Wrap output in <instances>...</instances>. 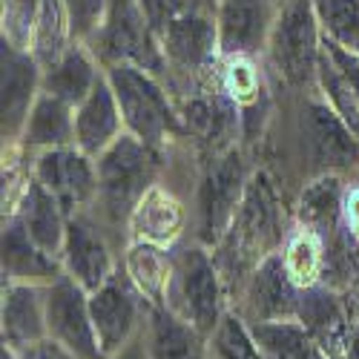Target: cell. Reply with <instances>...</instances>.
Listing matches in <instances>:
<instances>
[{
	"label": "cell",
	"mask_w": 359,
	"mask_h": 359,
	"mask_svg": "<svg viewBox=\"0 0 359 359\" xmlns=\"http://www.w3.org/2000/svg\"><path fill=\"white\" fill-rule=\"evenodd\" d=\"M107 81L121 107L124 130L149 147H161L178 135H184V124L178 107L170 101L158 75L133 64H112L104 69Z\"/></svg>",
	"instance_id": "obj_1"
},
{
	"label": "cell",
	"mask_w": 359,
	"mask_h": 359,
	"mask_svg": "<svg viewBox=\"0 0 359 359\" xmlns=\"http://www.w3.org/2000/svg\"><path fill=\"white\" fill-rule=\"evenodd\" d=\"M172 273L167 285V308L190 322L198 334L210 337L222 322L224 311V285L219 264L204 250V245H182L170 253Z\"/></svg>",
	"instance_id": "obj_2"
},
{
	"label": "cell",
	"mask_w": 359,
	"mask_h": 359,
	"mask_svg": "<svg viewBox=\"0 0 359 359\" xmlns=\"http://www.w3.org/2000/svg\"><path fill=\"white\" fill-rule=\"evenodd\" d=\"M95 167H98L95 207H101L104 219L118 224V222H130V213L135 210L138 198L156 184L153 178L158 170V153L156 147L124 133L95 158Z\"/></svg>",
	"instance_id": "obj_3"
},
{
	"label": "cell",
	"mask_w": 359,
	"mask_h": 359,
	"mask_svg": "<svg viewBox=\"0 0 359 359\" xmlns=\"http://www.w3.org/2000/svg\"><path fill=\"white\" fill-rule=\"evenodd\" d=\"M267 61L287 86L316 81L322 57V29L311 0H285L267 41Z\"/></svg>",
	"instance_id": "obj_4"
},
{
	"label": "cell",
	"mask_w": 359,
	"mask_h": 359,
	"mask_svg": "<svg viewBox=\"0 0 359 359\" xmlns=\"http://www.w3.org/2000/svg\"><path fill=\"white\" fill-rule=\"evenodd\" d=\"M248 170H245V158L242 149L230 147L219 156H210L201 182H198V193H196V213H198V236L201 245H219L227 236L242 198L248 193Z\"/></svg>",
	"instance_id": "obj_5"
},
{
	"label": "cell",
	"mask_w": 359,
	"mask_h": 359,
	"mask_svg": "<svg viewBox=\"0 0 359 359\" xmlns=\"http://www.w3.org/2000/svg\"><path fill=\"white\" fill-rule=\"evenodd\" d=\"M158 46L164 55L167 72L182 75L190 83L210 78L213 67L222 61L216 15L193 12V9L178 12L158 35Z\"/></svg>",
	"instance_id": "obj_6"
},
{
	"label": "cell",
	"mask_w": 359,
	"mask_h": 359,
	"mask_svg": "<svg viewBox=\"0 0 359 359\" xmlns=\"http://www.w3.org/2000/svg\"><path fill=\"white\" fill-rule=\"evenodd\" d=\"M43 293L49 339L64 345L75 359H107L89 313V293L67 273L46 285Z\"/></svg>",
	"instance_id": "obj_7"
},
{
	"label": "cell",
	"mask_w": 359,
	"mask_h": 359,
	"mask_svg": "<svg viewBox=\"0 0 359 359\" xmlns=\"http://www.w3.org/2000/svg\"><path fill=\"white\" fill-rule=\"evenodd\" d=\"M178 115H182L184 135H193L204 149H210V156L236 147L233 138L242 124V115L236 101L222 89L219 78L193 83V93L178 104Z\"/></svg>",
	"instance_id": "obj_8"
},
{
	"label": "cell",
	"mask_w": 359,
	"mask_h": 359,
	"mask_svg": "<svg viewBox=\"0 0 359 359\" xmlns=\"http://www.w3.org/2000/svg\"><path fill=\"white\" fill-rule=\"evenodd\" d=\"M32 175L64 204L67 216L81 213L98 198V167L75 144L41 149L32 164Z\"/></svg>",
	"instance_id": "obj_9"
},
{
	"label": "cell",
	"mask_w": 359,
	"mask_h": 359,
	"mask_svg": "<svg viewBox=\"0 0 359 359\" xmlns=\"http://www.w3.org/2000/svg\"><path fill=\"white\" fill-rule=\"evenodd\" d=\"M279 224L282 219H279L273 182L267 178V172H256L248 182V193L242 198V207H238L227 236L233 238V245H238L242 256H253L259 264L264 256L276 253L273 248L282 238Z\"/></svg>",
	"instance_id": "obj_10"
},
{
	"label": "cell",
	"mask_w": 359,
	"mask_h": 359,
	"mask_svg": "<svg viewBox=\"0 0 359 359\" xmlns=\"http://www.w3.org/2000/svg\"><path fill=\"white\" fill-rule=\"evenodd\" d=\"M141 308H144V296L138 293V287L130 282L127 273L118 271L107 285H101L95 293H89V313H93V325L107 359L118 356L127 348L130 337L138 327Z\"/></svg>",
	"instance_id": "obj_11"
},
{
	"label": "cell",
	"mask_w": 359,
	"mask_h": 359,
	"mask_svg": "<svg viewBox=\"0 0 359 359\" xmlns=\"http://www.w3.org/2000/svg\"><path fill=\"white\" fill-rule=\"evenodd\" d=\"M0 67H4V75H0V86H4L0 109H4V149H6V147L20 144L29 112H32V107L41 95L43 69L29 52H23L6 41L0 46Z\"/></svg>",
	"instance_id": "obj_12"
},
{
	"label": "cell",
	"mask_w": 359,
	"mask_h": 359,
	"mask_svg": "<svg viewBox=\"0 0 359 359\" xmlns=\"http://www.w3.org/2000/svg\"><path fill=\"white\" fill-rule=\"evenodd\" d=\"M276 15V0H222L216 12L222 57L262 55L271 41Z\"/></svg>",
	"instance_id": "obj_13"
},
{
	"label": "cell",
	"mask_w": 359,
	"mask_h": 359,
	"mask_svg": "<svg viewBox=\"0 0 359 359\" xmlns=\"http://www.w3.org/2000/svg\"><path fill=\"white\" fill-rule=\"evenodd\" d=\"M64 273L72 276L86 293H95L101 285H107L115 276V262L107 245L104 230L86 216V210L72 213L67 222V238H64Z\"/></svg>",
	"instance_id": "obj_14"
},
{
	"label": "cell",
	"mask_w": 359,
	"mask_h": 359,
	"mask_svg": "<svg viewBox=\"0 0 359 359\" xmlns=\"http://www.w3.org/2000/svg\"><path fill=\"white\" fill-rule=\"evenodd\" d=\"M308 153L322 172H339L359 161V135L342 121L327 101H308L302 112Z\"/></svg>",
	"instance_id": "obj_15"
},
{
	"label": "cell",
	"mask_w": 359,
	"mask_h": 359,
	"mask_svg": "<svg viewBox=\"0 0 359 359\" xmlns=\"http://www.w3.org/2000/svg\"><path fill=\"white\" fill-rule=\"evenodd\" d=\"M299 287L287 267L282 253L264 256L253 276L248 279L245 290V308H248V322H279V319H296L299 316Z\"/></svg>",
	"instance_id": "obj_16"
},
{
	"label": "cell",
	"mask_w": 359,
	"mask_h": 359,
	"mask_svg": "<svg viewBox=\"0 0 359 359\" xmlns=\"http://www.w3.org/2000/svg\"><path fill=\"white\" fill-rule=\"evenodd\" d=\"M124 130L121 107L115 101V93L107 81V72L95 83V89L89 93L78 107H75V147L83 149L86 156L98 158L104 149L118 141Z\"/></svg>",
	"instance_id": "obj_17"
},
{
	"label": "cell",
	"mask_w": 359,
	"mask_h": 359,
	"mask_svg": "<svg viewBox=\"0 0 359 359\" xmlns=\"http://www.w3.org/2000/svg\"><path fill=\"white\" fill-rule=\"evenodd\" d=\"M4 276L6 282L20 285H52L64 276V262L46 253L32 236L26 233L18 216L4 219Z\"/></svg>",
	"instance_id": "obj_18"
},
{
	"label": "cell",
	"mask_w": 359,
	"mask_h": 359,
	"mask_svg": "<svg viewBox=\"0 0 359 359\" xmlns=\"http://www.w3.org/2000/svg\"><path fill=\"white\" fill-rule=\"evenodd\" d=\"M4 345L23 351L49 337L46 331V293L41 285H4Z\"/></svg>",
	"instance_id": "obj_19"
},
{
	"label": "cell",
	"mask_w": 359,
	"mask_h": 359,
	"mask_svg": "<svg viewBox=\"0 0 359 359\" xmlns=\"http://www.w3.org/2000/svg\"><path fill=\"white\" fill-rule=\"evenodd\" d=\"M184 222H187L184 204L161 184H153L138 198L127 224L133 233V242H149L167 250L182 238Z\"/></svg>",
	"instance_id": "obj_20"
},
{
	"label": "cell",
	"mask_w": 359,
	"mask_h": 359,
	"mask_svg": "<svg viewBox=\"0 0 359 359\" xmlns=\"http://www.w3.org/2000/svg\"><path fill=\"white\" fill-rule=\"evenodd\" d=\"M101 61L95 57L93 46L75 41L52 67L43 69L41 75V93H49L55 98L67 101L69 107H78L101 81L104 69H98Z\"/></svg>",
	"instance_id": "obj_21"
},
{
	"label": "cell",
	"mask_w": 359,
	"mask_h": 359,
	"mask_svg": "<svg viewBox=\"0 0 359 359\" xmlns=\"http://www.w3.org/2000/svg\"><path fill=\"white\" fill-rule=\"evenodd\" d=\"M20 224L26 227V233L35 238V242L61 259V250H64V238H67V210L64 204L57 201L35 175H29V184H26V193L18 204V213Z\"/></svg>",
	"instance_id": "obj_22"
},
{
	"label": "cell",
	"mask_w": 359,
	"mask_h": 359,
	"mask_svg": "<svg viewBox=\"0 0 359 359\" xmlns=\"http://www.w3.org/2000/svg\"><path fill=\"white\" fill-rule=\"evenodd\" d=\"M299 322H302L311 337L322 345L327 356H345L351 322L345 319V311L339 305V299L334 290H327L322 285L302 287L299 296Z\"/></svg>",
	"instance_id": "obj_23"
},
{
	"label": "cell",
	"mask_w": 359,
	"mask_h": 359,
	"mask_svg": "<svg viewBox=\"0 0 359 359\" xmlns=\"http://www.w3.org/2000/svg\"><path fill=\"white\" fill-rule=\"evenodd\" d=\"M147 356L149 359H207L204 334H198L182 316H175L167 305H149Z\"/></svg>",
	"instance_id": "obj_24"
},
{
	"label": "cell",
	"mask_w": 359,
	"mask_h": 359,
	"mask_svg": "<svg viewBox=\"0 0 359 359\" xmlns=\"http://www.w3.org/2000/svg\"><path fill=\"white\" fill-rule=\"evenodd\" d=\"M69 144H75V107L49 93H41L23 127L20 147L41 153V149L69 147Z\"/></svg>",
	"instance_id": "obj_25"
},
{
	"label": "cell",
	"mask_w": 359,
	"mask_h": 359,
	"mask_svg": "<svg viewBox=\"0 0 359 359\" xmlns=\"http://www.w3.org/2000/svg\"><path fill=\"white\" fill-rule=\"evenodd\" d=\"M124 273L147 299V305L167 302V285L172 273V259L164 248L149 242H133L124 253Z\"/></svg>",
	"instance_id": "obj_26"
},
{
	"label": "cell",
	"mask_w": 359,
	"mask_h": 359,
	"mask_svg": "<svg viewBox=\"0 0 359 359\" xmlns=\"http://www.w3.org/2000/svg\"><path fill=\"white\" fill-rule=\"evenodd\" d=\"M342 201H345V193H342L339 175L337 172L316 175L313 182L302 190V196H299V204H296L299 224L325 238V233L339 227Z\"/></svg>",
	"instance_id": "obj_27"
},
{
	"label": "cell",
	"mask_w": 359,
	"mask_h": 359,
	"mask_svg": "<svg viewBox=\"0 0 359 359\" xmlns=\"http://www.w3.org/2000/svg\"><path fill=\"white\" fill-rule=\"evenodd\" d=\"M267 359H331L299 319L248 322Z\"/></svg>",
	"instance_id": "obj_28"
},
{
	"label": "cell",
	"mask_w": 359,
	"mask_h": 359,
	"mask_svg": "<svg viewBox=\"0 0 359 359\" xmlns=\"http://www.w3.org/2000/svg\"><path fill=\"white\" fill-rule=\"evenodd\" d=\"M72 43H75V32H72L67 4L64 0H41L38 20L32 29V43H29V55L41 64V69H46Z\"/></svg>",
	"instance_id": "obj_29"
},
{
	"label": "cell",
	"mask_w": 359,
	"mask_h": 359,
	"mask_svg": "<svg viewBox=\"0 0 359 359\" xmlns=\"http://www.w3.org/2000/svg\"><path fill=\"white\" fill-rule=\"evenodd\" d=\"M322 38L359 57V0H311Z\"/></svg>",
	"instance_id": "obj_30"
},
{
	"label": "cell",
	"mask_w": 359,
	"mask_h": 359,
	"mask_svg": "<svg viewBox=\"0 0 359 359\" xmlns=\"http://www.w3.org/2000/svg\"><path fill=\"white\" fill-rule=\"evenodd\" d=\"M285 267L290 279L299 287H313L322 279V267H325V250H322V236H316L308 227H299L282 250Z\"/></svg>",
	"instance_id": "obj_31"
},
{
	"label": "cell",
	"mask_w": 359,
	"mask_h": 359,
	"mask_svg": "<svg viewBox=\"0 0 359 359\" xmlns=\"http://www.w3.org/2000/svg\"><path fill=\"white\" fill-rule=\"evenodd\" d=\"M207 339H210L213 359H267L250 331V325L236 313H224L222 322L216 325V331Z\"/></svg>",
	"instance_id": "obj_32"
},
{
	"label": "cell",
	"mask_w": 359,
	"mask_h": 359,
	"mask_svg": "<svg viewBox=\"0 0 359 359\" xmlns=\"http://www.w3.org/2000/svg\"><path fill=\"white\" fill-rule=\"evenodd\" d=\"M219 83L224 93L236 101L238 109H253L262 98V72L253 64V57H222Z\"/></svg>",
	"instance_id": "obj_33"
},
{
	"label": "cell",
	"mask_w": 359,
	"mask_h": 359,
	"mask_svg": "<svg viewBox=\"0 0 359 359\" xmlns=\"http://www.w3.org/2000/svg\"><path fill=\"white\" fill-rule=\"evenodd\" d=\"M41 0H4V41L29 52Z\"/></svg>",
	"instance_id": "obj_34"
},
{
	"label": "cell",
	"mask_w": 359,
	"mask_h": 359,
	"mask_svg": "<svg viewBox=\"0 0 359 359\" xmlns=\"http://www.w3.org/2000/svg\"><path fill=\"white\" fill-rule=\"evenodd\" d=\"M64 4H67V12H69V20H72L75 41L86 43L104 26L109 0H64Z\"/></svg>",
	"instance_id": "obj_35"
},
{
	"label": "cell",
	"mask_w": 359,
	"mask_h": 359,
	"mask_svg": "<svg viewBox=\"0 0 359 359\" xmlns=\"http://www.w3.org/2000/svg\"><path fill=\"white\" fill-rule=\"evenodd\" d=\"M138 6L149 23V29H153V35L158 38L164 32V26L178 15L184 12V4L182 0H138Z\"/></svg>",
	"instance_id": "obj_36"
},
{
	"label": "cell",
	"mask_w": 359,
	"mask_h": 359,
	"mask_svg": "<svg viewBox=\"0 0 359 359\" xmlns=\"http://www.w3.org/2000/svg\"><path fill=\"white\" fill-rule=\"evenodd\" d=\"M15 353H18V359H75L64 345H57L49 337L35 342V345H29V348H23V351H15Z\"/></svg>",
	"instance_id": "obj_37"
},
{
	"label": "cell",
	"mask_w": 359,
	"mask_h": 359,
	"mask_svg": "<svg viewBox=\"0 0 359 359\" xmlns=\"http://www.w3.org/2000/svg\"><path fill=\"white\" fill-rule=\"evenodd\" d=\"M342 216H345L348 230L359 233V187L345 193V201H342Z\"/></svg>",
	"instance_id": "obj_38"
},
{
	"label": "cell",
	"mask_w": 359,
	"mask_h": 359,
	"mask_svg": "<svg viewBox=\"0 0 359 359\" xmlns=\"http://www.w3.org/2000/svg\"><path fill=\"white\" fill-rule=\"evenodd\" d=\"M345 359H359V322L351 325L348 345H345Z\"/></svg>",
	"instance_id": "obj_39"
},
{
	"label": "cell",
	"mask_w": 359,
	"mask_h": 359,
	"mask_svg": "<svg viewBox=\"0 0 359 359\" xmlns=\"http://www.w3.org/2000/svg\"><path fill=\"white\" fill-rule=\"evenodd\" d=\"M4 359H18V353H15L9 345H4Z\"/></svg>",
	"instance_id": "obj_40"
},
{
	"label": "cell",
	"mask_w": 359,
	"mask_h": 359,
	"mask_svg": "<svg viewBox=\"0 0 359 359\" xmlns=\"http://www.w3.org/2000/svg\"><path fill=\"white\" fill-rule=\"evenodd\" d=\"M276 4H285V0H276Z\"/></svg>",
	"instance_id": "obj_41"
}]
</instances>
